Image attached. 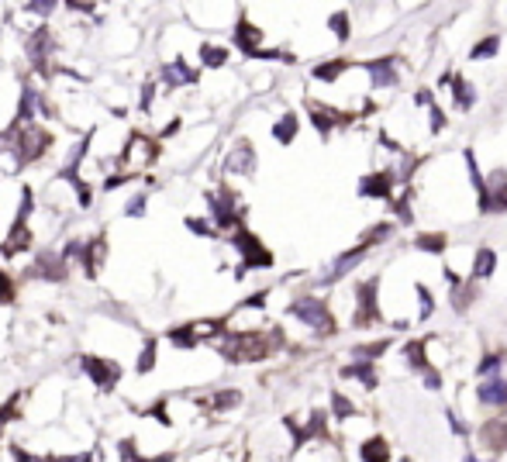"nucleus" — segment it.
<instances>
[{
	"label": "nucleus",
	"mask_w": 507,
	"mask_h": 462,
	"mask_svg": "<svg viewBox=\"0 0 507 462\" xmlns=\"http://www.w3.org/2000/svg\"><path fill=\"white\" fill-rule=\"evenodd\" d=\"M283 342L280 331L273 335H263V331H228L214 342L217 355L231 366H245V362H263L277 352V345Z\"/></svg>",
	"instance_id": "1"
},
{
	"label": "nucleus",
	"mask_w": 507,
	"mask_h": 462,
	"mask_svg": "<svg viewBox=\"0 0 507 462\" xmlns=\"http://www.w3.org/2000/svg\"><path fill=\"white\" fill-rule=\"evenodd\" d=\"M266 300H270V290H259V294L245 297V300H241V307H266Z\"/></svg>",
	"instance_id": "53"
},
{
	"label": "nucleus",
	"mask_w": 507,
	"mask_h": 462,
	"mask_svg": "<svg viewBox=\"0 0 507 462\" xmlns=\"http://www.w3.org/2000/svg\"><path fill=\"white\" fill-rule=\"evenodd\" d=\"M479 445H483V448H490L493 455L507 452V421H504V417L486 421V424L479 428Z\"/></svg>",
	"instance_id": "21"
},
{
	"label": "nucleus",
	"mask_w": 507,
	"mask_h": 462,
	"mask_svg": "<svg viewBox=\"0 0 507 462\" xmlns=\"http://www.w3.org/2000/svg\"><path fill=\"white\" fill-rule=\"evenodd\" d=\"M197 56H200V69H221V66H228L231 49L228 45H217V42H200L197 45Z\"/></svg>",
	"instance_id": "22"
},
{
	"label": "nucleus",
	"mask_w": 507,
	"mask_h": 462,
	"mask_svg": "<svg viewBox=\"0 0 507 462\" xmlns=\"http://www.w3.org/2000/svg\"><path fill=\"white\" fill-rule=\"evenodd\" d=\"M469 283H473V280H469ZM469 283H462V287H455V290H452V307H455V311H459V314H462V311H466V307H469V300H473V297H476V294H473V287H469Z\"/></svg>",
	"instance_id": "47"
},
{
	"label": "nucleus",
	"mask_w": 507,
	"mask_h": 462,
	"mask_svg": "<svg viewBox=\"0 0 507 462\" xmlns=\"http://www.w3.org/2000/svg\"><path fill=\"white\" fill-rule=\"evenodd\" d=\"M155 366H159V338L149 335V338L142 342L138 359H135V376H149V373H155Z\"/></svg>",
	"instance_id": "24"
},
{
	"label": "nucleus",
	"mask_w": 507,
	"mask_h": 462,
	"mask_svg": "<svg viewBox=\"0 0 507 462\" xmlns=\"http://www.w3.org/2000/svg\"><path fill=\"white\" fill-rule=\"evenodd\" d=\"M256 166H259L256 145H252L248 138H235L231 148H228V155H224V173L228 176H252V173H256Z\"/></svg>",
	"instance_id": "12"
},
{
	"label": "nucleus",
	"mask_w": 507,
	"mask_h": 462,
	"mask_svg": "<svg viewBox=\"0 0 507 462\" xmlns=\"http://www.w3.org/2000/svg\"><path fill=\"white\" fill-rule=\"evenodd\" d=\"M0 455H4V452H0ZM0 462H4V459H0Z\"/></svg>",
	"instance_id": "57"
},
{
	"label": "nucleus",
	"mask_w": 507,
	"mask_h": 462,
	"mask_svg": "<svg viewBox=\"0 0 507 462\" xmlns=\"http://www.w3.org/2000/svg\"><path fill=\"white\" fill-rule=\"evenodd\" d=\"M21 11H25V14H42V18H52V14L59 11V4H56V0H32V4H21Z\"/></svg>",
	"instance_id": "46"
},
{
	"label": "nucleus",
	"mask_w": 507,
	"mask_h": 462,
	"mask_svg": "<svg viewBox=\"0 0 507 462\" xmlns=\"http://www.w3.org/2000/svg\"><path fill=\"white\" fill-rule=\"evenodd\" d=\"M359 459L363 462H390V441L383 434H369L363 445H359Z\"/></svg>",
	"instance_id": "26"
},
{
	"label": "nucleus",
	"mask_w": 507,
	"mask_h": 462,
	"mask_svg": "<svg viewBox=\"0 0 507 462\" xmlns=\"http://www.w3.org/2000/svg\"><path fill=\"white\" fill-rule=\"evenodd\" d=\"M466 462H483V459H476V455H466Z\"/></svg>",
	"instance_id": "56"
},
{
	"label": "nucleus",
	"mask_w": 507,
	"mask_h": 462,
	"mask_svg": "<svg viewBox=\"0 0 507 462\" xmlns=\"http://www.w3.org/2000/svg\"><path fill=\"white\" fill-rule=\"evenodd\" d=\"M180 128H183V118H173V121H169V124H166L162 131H155V138H159V142H166V138L180 135Z\"/></svg>",
	"instance_id": "51"
},
{
	"label": "nucleus",
	"mask_w": 507,
	"mask_h": 462,
	"mask_svg": "<svg viewBox=\"0 0 507 462\" xmlns=\"http://www.w3.org/2000/svg\"><path fill=\"white\" fill-rule=\"evenodd\" d=\"M166 90H180V87H197L200 83V66H190L183 56L169 59L159 66V76H155Z\"/></svg>",
	"instance_id": "11"
},
{
	"label": "nucleus",
	"mask_w": 507,
	"mask_h": 462,
	"mask_svg": "<svg viewBox=\"0 0 507 462\" xmlns=\"http://www.w3.org/2000/svg\"><path fill=\"white\" fill-rule=\"evenodd\" d=\"M445 417H449V424H452V431H455V434H459V438H466V434H469V431H466V424H462V421H459V414H455V410H452V407H449V410H445Z\"/></svg>",
	"instance_id": "55"
},
{
	"label": "nucleus",
	"mask_w": 507,
	"mask_h": 462,
	"mask_svg": "<svg viewBox=\"0 0 507 462\" xmlns=\"http://www.w3.org/2000/svg\"><path fill=\"white\" fill-rule=\"evenodd\" d=\"M414 249L418 252H428V256H442L449 249V239L442 235V231H424V235L414 239Z\"/></svg>",
	"instance_id": "31"
},
{
	"label": "nucleus",
	"mask_w": 507,
	"mask_h": 462,
	"mask_svg": "<svg viewBox=\"0 0 507 462\" xmlns=\"http://www.w3.org/2000/svg\"><path fill=\"white\" fill-rule=\"evenodd\" d=\"M345 69H352V63H349V59H328V63H318V66L311 69V76H314V80H321V83H335Z\"/></svg>",
	"instance_id": "30"
},
{
	"label": "nucleus",
	"mask_w": 507,
	"mask_h": 462,
	"mask_svg": "<svg viewBox=\"0 0 507 462\" xmlns=\"http://www.w3.org/2000/svg\"><path fill=\"white\" fill-rule=\"evenodd\" d=\"M493 270H497V252L486 249V245H479V249H476V259H473V270H469V280H473V283H476V280H490Z\"/></svg>",
	"instance_id": "27"
},
{
	"label": "nucleus",
	"mask_w": 507,
	"mask_h": 462,
	"mask_svg": "<svg viewBox=\"0 0 507 462\" xmlns=\"http://www.w3.org/2000/svg\"><path fill=\"white\" fill-rule=\"evenodd\" d=\"M107 252H111L107 231H100V235L87 239V252H83V263H80V270H83L87 280H97V276H100V270L107 266Z\"/></svg>",
	"instance_id": "16"
},
{
	"label": "nucleus",
	"mask_w": 507,
	"mask_h": 462,
	"mask_svg": "<svg viewBox=\"0 0 507 462\" xmlns=\"http://www.w3.org/2000/svg\"><path fill=\"white\" fill-rule=\"evenodd\" d=\"M231 45L241 52V56H256L259 49H263V28L259 25H252L245 14H238V21H235V32H231Z\"/></svg>",
	"instance_id": "14"
},
{
	"label": "nucleus",
	"mask_w": 507,
	"mask_h": 462,
	"mask_svg": "<svg viewBox=\"0 0 507 462\" xmlns=\"http://www.w3.org/2000/svg\"><path fill=\"white\" fill-rule=\"evenodd\" d=\"M76 366H80V373L97 386V393H114L118 386H121V380H125V369H121V362H114V359H107V355H97V352H80L76 355Z\"/></svg>",
	"instance_id": "6"
},
{
	"label": "nucleus",
	"mask_w": 507,
	"mask_h": 462,
	"mask_svg": "<svg viewBox=\"0 0 507 462\" xmlns=\"http://www.w3.org/2000/svg\"><path fill=\"white\" fill-rule=\"evenodd\" d=\"M424 349H428V342H418V338L404 345V362H407L411 369H418V373L431 369V366H428V352H424Z\"/></svg>",
	"instance_id": "32"
},
{
	"label": "nucleus",
	"mask_w": 507,
	"mask_h": 462,
	"mask_svg": "<svg viewBox=\"0 0 507 462\" xmlns=\"http://www.w3.org/2000/svg\"><path fill=\"white\" fill-rule=\"evenodd\" d=\"M297 131H301V118H297L294 111H287V114L277 118V124H273V138H277L280 145H294Z\"/></svg>",
	"instance_id": "29"
},
{
	"label": "nucleus",
	"mask_w": 507,
	"mask_h": 462,
	"mask_svg": "<svg viewBox=\"0 0 507 462\" xmlns=\"http://www.w3.org/2000/svg\"><path fill=\"white\" fill-rule=\"evenodd\" d=\"M18 276L11 273V270H4L0 266V307H11V304H18Z\"/></svg>",
	"instance_id": "33"
},
{
	"label": "nucleus",
	"mask_w": 507,
	"mask_h": 462,
	"mask_svg": "<svg viewBox=\"0 0 507 462\" xmlns=\"http://www.w3.org/2000/svg\"><path fill=\"white\" fill-rule=\"evenodd\" d=\"M504 352H490V355H483L479 359V366H476V376L479 380H486V376H500V366H504Z\"/></svg>",
	"instance_id": "37"
},
{
	"label": "nucleus",
	"mask_w": 507,
	"mask_h": 462,
	"mask_svg": "<svg viewBox=\"0 0 507 462\" xmlns=\"http://www.w3.org/2000/svg\"><path fill=\"white\" fill-rule=\"evenodd\" d=\"M476 400L483 407H507V380H504V373L479 380L476 383Z\"/></svg>",
	"instance_id": "19"
},
{
	"label": "nucleus",
	"mask_w": 507,
	"mask_h": 462,
	"mask_svg": "<svg viewBox=\"0 0 507 462\" xmlns=\"http://www.w3.org/2000/svg\"><path fill=\"white\" fill-rule=\"evenodd\" d=\"M63 8H66L69 14H87L90 21L100 14V8H97V4H83V0H69V4H63Z\"/></svg>",
	"instance_id": "48"
},
{
	"label": "nucleus",
	"mask_w": 507,
	"mask_h": 462,
	"mask_svg": "<svg viewBox=\"0 0 507 462\" xmlns=\"http://www.w3.org/2000/svg\"><path fill=\"white\" fill-rule=\"evenodd\" d=\"M228 245L241 256V263H238V270H235V276L241 280L248 270H273V252L263 245V239L259 235H252L248 228H238L235 235H228Z\"/></svg>",
	"instance_id": "5"
},
{
	"label": "nucleus",
	"mask_w": 507,
	"mask_h": 462,
	"mask_svg": "<svg viewBox=\"0 0 507 462\" xmlns=\"http://www.w3.org/2000/svg\"><path fill=\"white\" fill-rule=\"evenodd\" d=\"M428 118H431V131H435V135H438V131H442V128H445V111H442V107H438V104H435V107H431V111H428Z\"/></svg>",
	"instance_id": "52"
},
{
	"label": "nucleus",
	"mask_w": 507,
	"mask_h": 462,
	"mask_svg": "<svg viewBox=\"0 0 507 462\" xmlns=\"http://www.w3.org/2000/svg\"><path fill=\"white\" fill-rule=\"evenodd\" d=\"M142 414H145V417H152V421H159L162 428H173V417H169V400H166V397L152 400V404H149Z\"/></svg>",
	"instance_id": "38"
},
{
	"label": "nucleus",
	"mask_w": 507,
	"mask_h": 462,
	"mask_svg": "<svg viewBox=\"0 0 507 462\" xmlns=\"http://www.w3.org/2000/svg\"><path fill=\"white\" fill-rule=\"evenodd\" d=\"M414 294H418V318H421V321H428V318L435 314V297H431V290H428L424 283H418V287H414Z\"/></svg>",
	"instance_id": "40"
},
{
	"label": "nucleus",
	"mask_w": 507,
	"mask_h": 462,
	"mask_svg": "<svg viewBox=\"0 0 507 462\" xmlns=\"http://www.w3.org/2000/svg\"><path fill=\"white\" fill-rule=\"evenodd\" d=\"M11 128V124H8ZM52 145H56V135H52V128H45V124H28V128H14V142H11V169L14 173H21V169H32V166H39L49 152H52Z\"/></svg>",
	"instance_id": "3"
},
{
	"label": "nucleus",
	"mask_w": 507,
	"mask_h": 462,
	"mask_svg": "<svg viewBox=\"0 0 507 462\" xmlns=\"http://www.w3.org/2000/svg\"><path fill=\"white\" fill-rule=\"evenodd\" d=\"M332 414H335L338 421H349V417H359V407H356L345 393L332 390Z\"/></svg>",
	"instance_id": "35"
},
{
	"label": "nucleus",
	"mask_w": 507,
	"mask_h": 462,
	"mask_svg": "<svg viewBox=\"0 0 507 462\" xmlns=\"http://www.w3.org/2000/svg\"><path fill=\"white\" fill-rule=\"evenodd\" d=\"M25 404H28V390H14L4 404H0V431L25 417Z\"/></svg>",
	"instance_id": "23"
},
{
	"label": "nucleus",
	"mask_w": 507,
	"mask_h": 462,
	"mask_svg": "<svg viewBox=\"0 0 507 462\" xmlns=\"http://www.w3.org/2000/svg\"><path fill=\"white\" fill-rule=\"evenodd\" d=\"M414 104H418V107H424V111H431V107H435V94H431L428 87H421V90L414 94Z\"/></svg>",
	"instance_id": "50"
},
{
	"label": "nucleus",
	"mask_w": 507,
	"mask_h": 462,
	"mask_svg": "<svg viewBox=\"0 0 507 462\" xmlns=\"http://www.w3.org/2000/svg\"><path fill=\"white\" fill-rule=\"evenodd\" d=\"M421 376H424V386L428 390H442V373L438 369H424Z\"/></svg>",
	"instance_id": "54"
},
{
	"label": "nucleus",
	"mask_w": 507,
	"mask_h": 462,
	"mask_svg": "<svg viewBox=\"0 0 507 462\" xmlns=\"http://www.w3.org/2000/svg\"><path fill=\"white\" fill-rule=\"evenodd\" d=\"M69 273H73V266L63 259V252L59 249H39L35 256H32V263L25 266V276L21 280H35V283H52V287H59V283H66L69 280Z\"/></svg>",
	"instance_id": "7"
},
{
	"label": "nucleus",
	"mask_w": 507,
	"mask_h": 462,
	"mask_svg": "<svg viewBox=\"0 0 507 462\" xmlns=\"http://www.w3.org/2000/svg\"><path fill=\"white\" fill-rule=\"evenodd\" d=\"M204 200H207V217H211V224L217 231L235 235L238 228H245V207L238 204V193L228 183H221L217 190H207Z\"/></svg>",
	"instance_id": "4"
},
{
	"label": "nucleus",
	"mask_w": 507,
	"mask_h": 462,
	"mask_svg": "<svg viewBox=\"0 0 507 462\" xmlns=\"http://www.w3.org/2000/svg\"><path fill=\"white\" fill-rule=\"evenodd\" d=\"M363 69L369 73V83H373L376 90H393V87L400 83L393 56H380V59H369V63H363Z\"/></svg>",
	"instance_id": "17"
},
{
	"label": "nucleus",
	"mask_w": 507,
	"mask_h": 462,
	"mask_svg": "<svg viewBox=\"0 0 507 462\" xmlns=\"http://www.w3.org/2000/svg\"><path fill=\"white\" fill-rule=\"evenodd\" d=\"M73 197H76V207H80V210H90V207H94V186H90L83 176L73 183Z\"/></svg>",
	"instance_id": "43"
},
{
	"label": "nucleus",
	"mask_w": 507,
	"mask_h": 462,
	"mask_svg": "<svg viewBox=\"0 0 507 462\" xmlns=\"http://www.w3.org/2000/svg\"><path fill=\"white\" fill-rule=\"evenodd\" d=\"M145 207H149V190H138L128 197L125 204V217H145Z\"/></svg>",
	"instance_id": "44"
},
{
	"label": "nucleus",
	"mask_w": 507,
	"mask_h": 462,
	"mask_svg": "<svg viewBox=\"0 0 507 462\" xmlns=\"http://www.w3.org/2000/svg\"><path fill=\"white\" fill-rule=\"evenodd\" d=\"M328 28H332V35H335L338 42H349V35H352V28H349V14H345V11H335V14L328 18Z\"/></svg>",
	"instance_id": "42"
},
{
	"label": "nucleus",
	"mask_w": 507,
	"mask_h": 462,
	"mask_svg": "<svg viewBox=\"0 0 507 462\" xmlns=\"http://www.w3.org/2000/svg\"><path fill=\"white\" fill-rule=\"evenodd\" d=\"M287 311H290V318H297V321L308 324L311 331H318V335H335V318H332V311H328V304H325L321 297L301 294Z\"/></svg>",
	"instance_id": "8"
},
{
	"label": "nucleus",
	"mask_w": 507,
	"mask_h": 462,
	"mask_svg": "<svg viewBox=\"0 0 507 462\" xmlns=\"http://www.w3.org/2000/svg\"><path fill=\"white\" fill-rule=\"evenodd\" d=\"M197 404L207 407V410H214V414H224V410L241 407V404H245V393H241L238 386H224V390H214L211 397H204V400H197Z\"/></svg>",
	"instance_id": "20"
},
{
	"label": "nucleus",
	"mask_w": 507,
	"mask_h": 462,
	"mask_svg": "<svg viewBox=\"0 0 507 462\" xmlns=\"http://www.w3.org/2000/svg\"><path fill=\"white\" fill-rule=\"evenodd\" d=\"M35 249V228L32 224H14L11 221V231H8V239L0 242V256L4 259H18L25 252Z\"/></svg>",
	"instance_id": "15"
},
{
	"label": "nucleus",
	"mask_w": 507,
	"mask_h": 462,
	"mask_svg": "<svg viewBox=\"0 0 507 462\" xmlns=\"http://www.w3.org/2000/svg\"><path fill=\"white\" fill-rule=\"evenodd\" d=\"M183 228L190 231V235H197V239H217L221 231L211 224V217H197V214H186L183 217Z\"/></svg>",
	"instance_id": "34"
},
{
	"label": "nucleus",
	"mask_w": 507,
	"mask_h": 462,
	"mask_svg": "<svg viewBox=\"0 0 507 462\" xmlns=\"http://www.w3.org/2000/svg\"><path fill=\"white\" fill-rule=\"evenodd\" d=\"M338 376H342V380H359L366 390H376V386H380L376 366H373V362H349V366L338 369Z\"/></svg>",
	"instance_id": "25"
},
{
	"label": "nucleus",
	"mask_w": 507,
	"mask_h": 462,
	"mask_svg": "<svg viewBox=\"0 0 507 462\" xmlns=\"http://www.w3.org/2000/svg\"><path fill=\"white\" fill-rule=\"evenodd\" d=\"M411 197H414V190H404L397 200H390L393 210H397V221H400V224H411V221H414V214H411Z\"/></svg>",
	"instance_id": "45"
},
{
	"label": "nucleus",
	"mask_w": 507,
	"mask_h": 462,
	"mask_svg": "<svg viewBox=\"0 0 507 462\" xmlns=\"http://www.w3.org/2000/svg\"><path fill=\"white\" fill-rule=\"evenodd\" d=\"M380 276H369L356 287V318L352 324L356 328H373L380 324Z\"/></svg>",
	"instance_id": "10"
},
{
	"label": "nucleus",
	"mask_w": 507,
	"mask_h": 462,
	"mask_svg": "<svg viewBox=\"0 0 507 462\" xmlns=\"http://www.w3.org/2000/svg\"><path fill=\"white\" fill-rule=\"evenodd\" d=\"M11 459H14V462H42V455L28 452V448H25V445H18V441L11 445Z\"/></svg>",
	"instance_id": "49"
},
{
	"label": "nucleus",
	"mask_w": 507,
	"mask_h": 462,
	"mask_svg": "<svg viewBox=\"0 0 507 462\" xmlns=\"http://www.w3.org/2000/svg\"><path fill=\"white\" fill-rule=\"evenodd\" d=\"M387 349H390V342H373V345H356L352 355H356V362H373V359H380Z\"/></svg>",
	"instance_id": "41"
},
{
	"label": "nucleus",
	"mask_w": 507,
	"mask_h": 462,
	"mask_svg": "<svg viewBox=\"0 0 507 462\" xmlns=\"http://www.w3.org/2000/svg\"><path fill=\"white\" fill-rule=\"evenodd\" d=\"M21 52L32 66V73L45 83H52L59 76V52H63V38L56 35V28L49 21H42L39 28H32L21 38Z\"/></svg>",
	"instance_id": "2"
},
{
	"label": "nucleus",
	"mask_w": 507,
	"mask_h": 462,
	"mask_svg": "<svg viewBox=\"0 0 507 462\" xmlns=\"http://www.w3.org/2000/svg\"><path fill=\"white\" fill-rule=\"evenodd\" d=\"M366 252H369V245H363V242H359V245H352V249H345V252L332 263V270L325 273V283H338L342 276H349V273H352L363 259H366Z\"/></svg>",
	"instance_id": "18"
},
{
	"label": "nucleus",
	"mask_w": 507,
	"mask_h": 462,
	"mask_svg": "<svg viewBox=\"0 0 507 462\" xmlns=\"http://www.w3.org/2000/svg\"><path fill=\"white\" fill-rule=\"evenodd\" d=\"M393 186H397L393 169H380V173L363 176L359 186H356V193L359 197H369V200H393Z\"/></svg>",
	"instance_id": "13"
},
{
	"label": "nucleus",
	"mask_w": 507,
	"mask_h": 462,
	"mask_svg": "<svg viewBox=\"0 0 507 462\" xmlns=\"http://www.w3.org/2000/svg\"><path fill=\"white\" fill-rule=\"evenodd\" d=\"M452 100H455V107L459 111H469L473 104H476V87L466 80V76H459V73H452Z\"/></svg>",
	"instance_id": "28"
},
{
	"label": "nucleus",
	"mask_w": 507,
	"mask_h": 462,
	"mask_svg": "<svg viewBox=\"0 0 507 462\" xmlns=\"http://www.w3.org/2000/svg\"><path fill=\"white\" fill-rule=\"evenodd\" d=\"M500 52V38L497 35H486V38H479L473 49H469V59H493Z\"/></svg>",
	"instance_id": "36"
},
{
	"label": "nucleus",
	"mask_w": 507,
	"mask_h": 462,
	"mask_svg": "<svg viewBox=\"0 0 507 462\" xmlns=\"http://www.w3.org/2000/svg\"><path fill=\"white\" fill-rule=\"evenodd\" d=\"M304 107H308V114H311L314 131H318L325 142L332 138V131H335V128H349V124L356 121V114H345V111H338V107H332V104H321L318 97H308V100H304Z\"/></svg>",
	"instance_id": "9"
},
{
	"label": "nucleus",
	"mask_w": 507,
	"mask_h": 462,
	"mask_svg": "<svg viewBox=\"0 0 507 462\" xmlns=\"http://www.w3.org/2000/svg\"><path fill=\"white\" fill-rule=\"evenodd\" d=\"M155 94H159V80H145V83H142V94H138V111H142V114H152Z\"/></svg>",
	"instance_id": "39"
}]
</instances>
